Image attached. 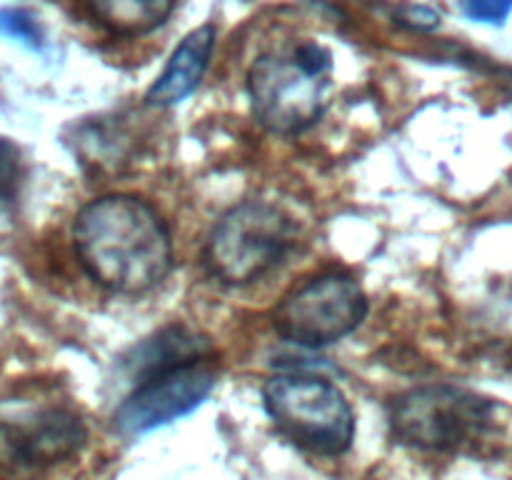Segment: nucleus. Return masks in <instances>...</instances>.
<instances>
[{"instance_id":"obj_14","label":"nucleus","mask_w":512,"mask_h":480,"mask_svg":"<svg viewBox=\"0 0 512 480\" xmlns=\"http://www.w3.org/2000/svg\"><path fill=\"white\" fill-rule=\"evenodd\" d=\"M463 13L478 23L503 25L512 13V0H463Z\"/></svg>"},{"instance_id":"obj_1","label":"nucleus","mask_w":512,"mask_h":480,"mask_svg":"<svg viewBox=\"0 0 512 480\" xmlns=\"http://www.w3.org/2000/svg\"><path fill=\"white\" fill-rule=\"evenodd\" d=\"M73 243L85 273L113 293H145L173 268L168 225L153 205L135 195L90 200L75 218Z\"/></svg>"},{"instance_id":"obj_15","label":"nucleus","mask_w":512,"mask_h":480,"mask_svg":"<svg viewBox=\"0 0 512 480\" xmlns=\"http://www.w3.org/2000/svg\"><path fill=\"white\" fill-rule=\"evenodd\" d=\"M398 23L410 30H433L438 28L440 15L433 8H425V5H403L398 10Z\"/></svg>"},{"instance_id":"obj_4","label":"nucleus","mask_w":512,"mask_h":480,"mask_svg":"<svg viewBox=\"0 0 512 480\" xmlns=\"http://www.w3.org/2000/svg\"><path fill=\"white\" fill-rule=\"evenodd\" d=\"M495 420L493 400L458 385H423L400 395L390 408L398 443L430 453H453L483 438Z\"/></svg>"},{"instance_id":"obj_7","label":"nucleus","mask_w":512,"mask_h":480,"mask_svg":"<svg viewBox=\"0 0 512 480\" xmlns=\"http://www.w3.org/2000/svg\"><path fill=\"white\" fill-rule=\"evenodd\" d=\"M215 388V373L205 360L185 363L135 383V390L115 410V428L140 435L193 413Z\"/></svg>"},{"instance_id":"obj_2","label":"nucleus","mask_w":512,"mask_h":480,"mask_svg":"<svg viewBox=\"0 0 512 480\" xmlns=\"http://www.w3.org/2000/svg\"><path fill=\"white\" fill-rule=\"evenodd\" d=\"M330 75L333 55L315 40L290 53L260 55L248 73L255 118L280 135L310 128L328 108Z\"/></svg>"},{"instance_id":"obj_9","label":"nucleus","mask_w":512,"mask_h":480,"mask_svg":"<svg viewBox=\"0 0 512 480\" xmlns=\"http://www.w3.org/2000/svg\"><path fill=\"white\" fill-rule=\"evenodd\" d=\"M210 353L213 348H210L208 338L183 328V325H170L133 350L130 363H133V373L138 378L135 383L150 378V375L165 373L170 368H178V365L198 363V360L210 358Z\"/></svg>"},{"instance_id":"obj_10","label":"nucleus","mask_w":512,"mask_h":480,"mask_svg":"<svg viewBox=\"0 0 512 480\" xmlns=\"http://www.w3.org/2000/svg\"><path fill=\"white\" fill-rule=\"evenodd\" d=\"M83 440L85 430L80 420L53 410V413L35 420L23 435H18L15 450L28 463H55V460L73 455L83 445Z\"/></svg>"},{"instance_id":"obj_11","label":"nucleus","mask_w":512,"mask_h":480,"mask_svg":"<svg viewBox=\"0 0 512 480\" xmlns=\"http://www.w3.org/2000/svg\"><path fill=\"white\" fill-rule=\"evenodd\" d=\"M175 0H90V13L115 35H143L170 18Z\"/></svg>"},{"instance_id":"obj_6","label":"nucleus","mask_w":512,"mask_h":480,"mask_svg":"<svg viewBox=\"0 0 512 480\" xmlns=\"http://www.w3.org/2000/svg\"><path fill=\"white\" fill-rule=\"evenodd\" d=\"M368 315V298L348 273H325L290 290L273 313L280 338L323 348L353 333Z\"/></svg>"},{"instance_id":"obj_5","label":"nucleus","mask_w":512,"mask_h":480,"mask_svg":"<svg viewBox=\"0 0 512 480\" xmlns=\"http://www.w3.org/2000/svg\"><path fill=\"white\" fill-rule=\"evenodd\" d=\"M295 245V225L265 200H245L230 208L213 228L205 248L210 273L228 285L263 278Z\"/></svg>"},{"instance_id":"obj_13","label":"nucleus","mask_w":512,"mask_h":480,"mask_svg":"<svg viewBox=\"0 0 512 480\" xmlns=\"http://www.w3.org/2000/svg\"><path fill=\"white\" fill-rule=\"evenodd\" d=\"M25 180L23 153L10 138L0 135V203H13Z\"/></svg>"},{"instance_id":"obj_8","label":"nucleus","mask_w":512,"mask_h":480,"mask_svg":"<svg viewBox=\"0 0 512 480\" xmlns=\"http://www.w3.org/2000/svg\"><path fill=\"white\" fill-rule=\"evenodd\" d=\"M215 48V28L213 25H200L193 33L185 35L183 43L175 48L170 55L168 65L163 73L155 78L145 93V103L155 105V108H168V105L180 103L188 98L203 80L205 70H208L210 55Z\"/></svg>"},{"instance_id":"obj_3","label":"nucleus","mask_w":512,"mask_h":480,"mask_svg":"<svg viewBox=\"0 0 512 480\" xmlns=\"http://www.w3.org/2000/svg\"><path fill=\"white\" fill-rule=\"evenodd\" d=\"M263 403L275 428L310 453L340 455L353 445V408L343 390L320 375H273L263 385Z\"/></svg>"},{"instance_id":"obj_12","label":"nucleus","mask_w":512,"mask_h":480,"mask_svg":"<svg viewBox=\"0 0 512 480\" xmlns=\"http://www.w3.org/2000/svg\"><path fill=\"white\" fill-rule=\"evenodd\" d=\"M0 35L13 38L28 48H43V28L28 8H0Z\"/></svg>"}]
</instances>
